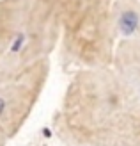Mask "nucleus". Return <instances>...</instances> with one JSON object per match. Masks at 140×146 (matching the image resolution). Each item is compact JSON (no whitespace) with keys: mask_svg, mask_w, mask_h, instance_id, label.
Wrapping results in <instances>:
<instances>
[{"mask_svg":"<svg viewBox=\"0 0 140 146\" xmlns=\"http://www.w3.org/2000/svg\"><path fill=\"white\" fill-rule=\"evenodd\" d=\"M55 132L73 146L140 144V93L112 66L78 68L64 91Z\"/></svg>","mask_w":140,"mask_h":146,"instance_id":"obj_1","label":"nucleus"},{"mask_svg":"<svg viewBox=\"0 0 140 146\" xmlns=\"http://www.w3.org/2000/svg\"><path fill=\"white\" fill-rule=\"evenodd\" d=\"M112 2L114 0H69L60 50L64 61L76 70L112 64L117 45Z\"/></svg>","mask_w":140,"mask_h":146,"instance_id":"obj_2","label":"nucleus"},{"mask_svg":"<svg viewBox=\"0 0 140 146\" xmlns=\"http://www.w3.org/2000/svg\"><path fill=\"white\" fill-rule=\"evenodd\" d=\"M50 71V57L20 66L0 64V132L7 143L27 125L45 93Z\"/></svg>","mask_w":140,"mask_h":146,"instance_id":"obj_3","label":"nucleus"},{"mask_svg":"<svg viewBox=\"0 0 140 146\" xmlns=\"http://www.w3.org/2000/svg\"><path fill=\"white\" fill-rule=\"evenodd\" d=\"M69 0H28L16 43L0 64L20 66L48 59L60 45Z\"/></svg>","mask_w":140,"mask_h":146,"instance_id":"obj_4","label":"nucleus"},{"mask_svg":"<svg viewBox=\"0 0 140 146\" xmlns=\"http://www.w3.org/2000/svg\"><path fill=\"white\" fill-rule=\"evenodd\" d=\"M27 5L28 0H0V61L16 43Z\"/></svg>","mask_w":140,"mask_h":146,"instance_id":"obj_5","label":"nucleus"},{"mask_svg":"<svg viewBox=\"0 0 140 146\" xmlns=\"http://www.w3.org/2000/svg\"><path fill=\"white\" fill-rule=\"evenodd\" d=\"M110 66L140 93V38L117 39Z\"/></svg>","mask_w":140,"mask_h":146,"instance_id":"obj_6","label":"nucleus"},{"mask_svg":"<svg viewBox=\"0 0 140 146\" xmlns=\"http://www.w3.org/2000/svg\"><path fill=\"white\" fill-rule=\"evenodd\" d=\"M112 16L117 39L140 38V0H114Z\"/></svg>","mask_w":140,"mask_h":146,"instance_id":"obj_7","label":"nucleus"},{"mask_svg":"<svg viewBox=\"0 0 140 146\" xmlns=\"http://www.w3.org/2000/svg\"><path fill=\"white\" fill-rule=\"evenodd\" d=\"M5 143H7V139H5V137H4V134L0 132V144H5Z\"/></svg>","mask_w":140,"mask_h":146,"instance_id":"obj_8","label":"nucleus"}]
</instances>
